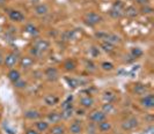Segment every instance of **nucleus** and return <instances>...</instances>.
I'll return each mask as SVG.
<instances>
[{
  "mask_svg": "<svg viewBox=\"0 0 154 134\" xmlns=\"http://www.w3.org/2000/svg\"><path fill=\"white\" fill-rule=\"evenodd\" d=\"M85 22L88 25H96L102 22V16L95 12H91V13H87L85 16Z\"/></svg>",
  "mask_w": 154,
  "mask_h": 134,
  "instance_id": "nucleus-1",
  "label": "nucleus"
},
{
  "mask_svg": "<svg viewBox=\"0 0 154 134\" xmlns=\"http://www.w3.org/2000/svg\"><path fill=\"white\" fill-rule=\"evenodd\" d=\"M88 119H89V121H92L94 124H99V123H101V121H103V120L107 119V115L103 113L101 110H95L89 113Z\"/></svg>",
  "mask_w": 154,
  "mask_h": 134,
  "instance_id": "nucleus-2",
  "label": "nucleus"
},
{
  "mask_svg": "<svg viewBox=\"0 0 154 134\" xmlns=\"http://www.w3.org/2000/svg\"><path fill=\"white\" fill-rule=\"evenodd\" d=\"M19 61V57L16 53L14 52H11V53H8L5 58H4V65L8 67V68H13L14 66H15L16 64Z\"/></svg>",
  "mask_w": 154,
  "mask_h": 134,
  "instance_id": "nucleus-3",
  "label": "nucleus"
},
{
  "mask_svg": "<svg viewBox=\"0 0 154 134\" xmlns=\"http://www.w3.org/2000/svg\"><path fill=\"white\" fill-rule=\"evenodd\" d=\"M138 119L136 118V117H130V118L126 119L122 124V130L125 131V132L131 131V130H133V128H136V127L138 126Z\"/></svg>",
  "mask_w": 154,
  "mask_h": 134,
  "instance_id": "nucleus-4",
  "label": "nucleus"
},
{
  "mask_svg": "<svg viewBox=\"0 0 154 134\" xmlns=\"http://www.w3.org/2000/svg\"><path fill=\"white\" fill-rule=\"evenodd\" d=\"M140 105L145 109H152L154 108V96L153 94H147L140 98Z\"/></svg>",
  "mask_w": 154,
  "mask_h": 134,
  "instance_id": "nucleus-5",
  "label": "nucleus"
},
{
  "mask_svg": "<svg viewBox=\"0 0 154 134\" xmlns=\"http://www.w3.org/2000/svg\"><path fill=\"white\" fill-rule=\"evenodd\" d=\"M82 31L81 29H73L64 34V40H77L81 37Z\"/></svg>",
  "mask_w": 154,
  "mask_h": 134,
  "instance_id": "nucleus-6",
  "label": "nucleus"
},
{
  "mask_svg": "<svg viewBox=\"0 0 154 134\" xmlns=\"http://www.w3.org/2000/svg\"><path fill=\"white\" fill-rule=\"evenodd\" d=\"M8 16L11 19V21L13 22H22L24 20V15L20 10H16V9H12L8 12Z\"/></svg>",
  "mask_w": 154,
  "mask_h": 134,
  "instance_id": "nucleus-7",
  "label": "nucleus"
},
{
  "mask_svg": "<svg viewBox=\"0 0 154 134\" xmlns=\"http://www.w3.org/2000/svg\"><path fill=\"white\" fill-rule=\"evenodd\" d=\"M34 46L36 47L39 52L42 53V52H44V51H48V50H49V47H50V43H49V40L39 38V40H37L36 42H35Z\"/></svg>",
  "mask_w": 154,
  "mask_h": 134,
  "instance_id": "nucleus-8",
  "label": "nucleus"
},
{
  "mask_svg": "<svg viewBox=\"0 0 154 134\" xmlns=\"http://www.w3.org/2000/svg\"><path fill=\"white\" fill-rule=\"evenodd\" d=\"M45 76L50 81H56L59 76V72L56 67H49L45 70Z\"/></svg>",
  "mask_w": 154,
  "mask_h": 134,
  "instance_id": "nucleus-9",
  "label": "nucleus"
},
{
  "mask_svg": "<svg viewBox=\"0 0 154 134\" xmlns=\"http://www.w3.org/2000/svg\"><path fill=\"white\" fill-rule=\"evenodd\" d=\"M71 134H81L82 133V126H81V121L79 120H74L69 128Z\"/></svg>",
  "mask_w": 154,
  "mask_h": 134,
  "instance_id": "nucleus-10",
  "label": "nucleus"
},
{
  "mask_svg": "<svg viewBox=\"0 0 154 134\" xmlns=\"http://www.w3.org/2000/svg\"><path fill=\"white\" fill-rule=\"evenodd\" d=\"M96 125H97V131H100V133H108L109 131L111 130V127H112L111 123L108 121L107 119L99 123V124H96Z\"/></svg>",
  "mask_w": 154,
  "mask_h": 134,
  "instance_id": "nucleus-11",
  "label": "nucleus"
},
{
  "mask_svg": "<svg viewBox=\"0 0 154 134\" xmlns=\"http://www.w3.org/2000/svg\"><path fill=\"white\" fill-rule=\"evenodd\" d=\"M24 118L28 119V120H37V119L41 117V113H39L37 110H34V109H30V110H27L24 112Z\"/></svg>",
  "mask_w": 154,
  "mask_h": 134,
  "instance_id": "nucleus-12",
  "label": "nucleus"
},
{
  "mask_svg": "<svg viewBox=\"0 0 154 134\" xmlns=\"http://www.w3.org/2000/svg\"><path fill=\"white\" fill-rule=\"evenodd\" d=\"M62 120V116L59 112L54 111V112H50L48 115V123H51V124H58L59 121Z\"/></svg>",
  "mask_w": 154,
  "mask_h": 134,
  "instance_id": "nucleus-13",
  "label": "nucleus"
},
{
  "mask_svg": "<svg viewBox=\"0 0 154 134\" xmlns=\"http://www.w3.org/2000/svg\"><path fill=\"white\" fill-rule=\"evenodd\" d=\"M7 78L11 82L14 83V82H16L19 79H21V73L17 71V70H15V68H11V71L8 72V74H7Z\"/></svg>",
  "mask_w": 154,
  "mask_h": 134,
  "instance_id": "nucleus-14",
  "label": "nucleus"
},
{
  "mask_svg": "<svg viewBox=\"0 0 154 134\" xmlns=\"http://www.w3.org/2000/svg\"><path fill=\"white\" fill-rule=\"evenodd\" d=\"M49 13V7L46 4H39L35 7V14L39 16L46 15Z\"/></svg>",
  "mask_w": 154,
  "mask_h": 134,
  "instance_id": "nucleus-15",
  "label": "nucleus"
},
{
  "mask_svg": "<svg viewBox=\"0 0 154 134\" xmlns=\"http://www.w3.org/2000/svg\"><path fill=\"white\" fill-rule=\"evenodd\" d=\"M58 102H59V98L56 95L49 94L44 97V103H45L46 105H49V106H54L56 104H58Z\"/></svg>",
  "mask_w": 154,
  "mask_h": 134,
  "instance_id": "nucleus-16",
  "label": "nucleus"
},
{
  "mask_svg": "<svg viewBox=\"0 0 154 134\" xmlns=\"http://www.w3.org/2000/svg\"><path fill=\"white\" fill-rule=\"evenodd\" d=\"M20 65L23 70H27V68H30L31 66L34 65V59L31 57H23L20 60Z\"/></svg>",
  "mask_w": 154,
  "mask_h": 134,
  "instance_id": "nucleus-17",
  "label": "nucleus"
},
{
  "mask_svg": "<svg viewBox=\"0 0 154 134\" xmlns=\"http://www.w3.org/2000/svg\"><path fill=\"white\" fill-rule=\"evenodd\" d=\"M73 115H74V109H73V106H69V108H66V109H63V111L60 112L62 119H64V120H69V119H71Z\"/></svg>",
  "mask_w": 154,
  "mask_h": 134,
  "instance_id": "nucleus-18",
  "label": "nucleus"
},
{
  "mask_svg": "<svg viewBox=\"0 0 154 134\" xmlns=\"http://www.w3.org/2000/svg\"><path fill=\"white\" fill-rule=\"evenodd\" d=\"M94 98H93L92 96H85V97H82L81 100H80V104L84 106V108H92L93 105H94Z\"/></svg>",
  "mask_w": 154,
  "mask_h": 134,
  "instance_id": "nucleus-19",
  "label": "nucleus"
},
{
  "mask_svg": "<svg viewBox=\"0 0 154 134\" xmlns=\"http://www.w3.org/2000/svg\"><path fill=\"white\" fill-rule=\"evenodd\" d=\"M35 127L38 132H45L49 130V123L46 120H37L35 123Z\"/></svg>",
  "mask_w": 154,
  "mask_h": 134,
  "instance_id": "nucleus-20",
  "label": "nucleus"
},
{
  "mask_svg": "<svg viewBox=\"0 0 154 134\" xmlns=\"http://www.w3.org/2000/svg\"><path fill=\"white\" fill-rule=\"evenodd\" d=\"M103 100L106 103H114L116 100V94L111 90H106L103 93Z\"/></svg>",
  "mask_w": 154,
  "mask_h": 134,
  "instance_id": "nucleus-21",
  "label": "nucleus"
},
{
  "mask_svg": "<svg viewBox=\"0 0 154 134\" xmlns=\"http://www.w3.org/2000/svg\"><path fill=\"white\" fill-rule=\"evenodd\" d=\"M66 128L64 125H59V124H54V126L50 128V134H65Z\"/></svg>",
  "mask_w": 154,
  "mask_h": 134,
  "instance_id": "nucleus-22",
  "label": "nucleus"
},
{
  "mask_svg": "<svg viewBox=\"0 0 154 134\" xmlns=\"http://www.w3.org/2000/svg\"><path fill=\"white\" fill-rule=\"evenodd\" d=\"M24 31L27 32V34H29L31 36H37L39 34L38 29H37V27L36 25H34L32 23H28L26 27H24Z\"/></svg>",
  "mask_w": 154,
  "mask_h": 134,
  "instance_id": "nucleus-23",
  "label": "nucleus"
},
{
  "mask_svg": "<svg viewBox=\"0 0 154 134\" xmlns=\"http://www.w3.org/2000/svg\"><path fill=\"white\" fill-rule=\"evenodd\" d=\"M124 13L126 16H129V17H136V16L138 15V9L134 7V6H129V7L124 8L123 10Z\"/></svg>",
  "mask_w": 154,
  "mask_h": 134,
  "instance_id": "nucleus-24",
  "label": "nucleus"
},
{
  "mask_svg": "<svg viewBox=\"0 0 154 134\" xmlns=\"http://www.w3.org/2000/svg\"><path fill=\"white\" fill-rule=\"evenodd\" d=\"M101 111H102L103 113H106V115L114 113V111H115V105H114V103H104V104L102 105Z\"/></svg>",
  "mask_w": 154,
  "mask_h": 134,
  "instance_id": "nucleus-25",
  "label": "nucleus"
},
{
  "mask_svg": "<svg viewBox=\"0 0 154 134\" xmlns=\"http://www.w3.org/2000/svg\"><path fill=\"white\" fill-rule=\"evenodd\" d=\"M104 40H107L109 43H111V44H117V43H121V37L119 36H117L116 34H107V36H106V38Z\"/></svg>",
  "mask_w": 154,
  "mask_h": 134,
  "instance_id": "nucleus-26",
  "label": "nucleus"
},
{
  "mask_svg": "<svg viewBox=\"0 0 154 134\" xmlns=\"http://www.w3.org/2000/svg\"><path fill=\"white\" fill-rule=\"evenodd\" d=\"M147 87L145 86V85H140V83H138V85H134V87H133V91L136 93L137 95H145L147 93Z\"/></svg>",
  "mask_w": 154,
  "mask_h": 134,
  "instance_id": "nucleus-27",
  "label": "nucleus"
},
{
  "mask_svg": "<svg viewBox=\"0 0 154 134\" xmlns=\"http://www.w3.org/2000/svg\"><path fill=\"white\" fill-rule=\"evenodd\" d=\"M109 15L111 16L112 19H121L123 16V10L122 9H118L116 7H112L109 10Z\"/></svg>",
  "mask_w": 154,
  "mask_h": 134,
  "instance_id": "nucleus-28",
  "label": "nucleus"
},
{
  "mask_svg": "<svg viewBox=\"0 0 154 134\" xmlns=\"http://www.w3.org/2000/svg\"><path fill=\"white\" fill-rule=\"evenodd\" d=\"M63 66H64V68L66 71H74L75 67H77V64L73 59H67L65 63L63 64Z\"/></svg>",
  "mask_w": 154,
  "mask_h": 134,
  "instance_id": "nucleus-29",
  "label": "nucleus"
},
{
  "mask_svg": "<svg viewBox=\"0 0 154 134\" xmlns=\"http://www.w3.org/2000/svg\"><path fill=\"white\" fill-rule=\"evenodd\" d=\"M100 46H101V49H103L106 52H112V51L115 50V45L111 44V43H109V42H107V40H102Z\"/></svg>",
  "mask_w": 154,
  "mask_h": 134,
  "instance_id": "nucleus-30",
  "label": "nucleus"
},
{
  "mask_svg": "<svg viewBox=\"0 0 154 134\" xmlns=\"http://www.w3.org/2000/svg\"><path fill=\"white\" fill-rule=\"evenodd\" d=\"M65 81L69 83V88H78L80 86V81L74 78H65Z\"/></svg>",
  "mask_w": 154,
  "mask_h": 134,
  "instance_id": "nucleus-31",
  "label": "nucleus"
},
{
  "mask_svg": "<svg viewBox=\"0 0 154 134\" xmlns=\"http://www.w3.org/2000/svg\"><path fill=\"white\" fill-rule=\"evenodd\" d=\"M143 55H144V52H143V50H141V49H139V47H133V49H131L132 58L137 59V58H140Z\"/></svg>",
  "mask_w": 154,
  "mask_h": 134,
  "instance_id": "nucleus-32",
  "label": "nucleus"
},
{
  "mask_svg": "<svg viewBox=\"0 0 154 134\" xmlns=\"http://www.w3.org/2000/svg\"><path fill=\"white\" fill-rule=\"evenodd\" d=\"M114 64L110 63V61H103V63L101 64V68L103 70V71H107V72H110L114 70Z\"/></svg>",
  "mask_w": 154,
  "mask_h": 134,
  "instance_id": "nucleus-33",
  "label": "nucleus"
},
{
  "mask_svg": "<svg viewBox=\"0 0 154 134\" xmlns=\"http://www.w3.org/2000/svg\"><path fill=\"white\" fill-rule=\"evenodd\" d=\"M89 55L92 58H96V57H99L100 55V50H99V47L96 46H92L89 49Z\"/></svg>",
  "mask_w": 154,
  "mask_h": 134,
  "instance_id": "nucleus-34",
  "label": "nucleus"
},
{
  "mask_svg": "<svg viewBox=\"0 0 154 134\" xmlns=\"http://www.w3.org/2000/svg\"><path fill=\"white\" fill-rule=\"evenodd\" d=\"M88 134H97V125L96 124H94V123H91L89 125H88V130H87Z\"/></svg>",
  "mask_w": 154,
  "mask_h": 134,
  "instance_id": "nucleus-35",
  "label": "nucleus"
},
{
  "mask_svg": "<svg viewBox=\"0 0 154 134\" xmlns=\"http://www.w3.org/2000/svg\"><path fill=\"white\" fill-rule=\"evenodd\" d=\"M14 86H15V88H19V89L26 88L27 87V81H24L22 79H19L16 82H14Z\"/></svg>",
  "mask_w": 154,
  "mask_h": 134,
  "instance_id": "nucleus-36",
  "label": "nucleus"
},
{
  "mask_svg": "<svg viewBox=\"0 0 154 134\" xmlns=\"http://www.w3.org/2000/svg\"><path fill=\"white\" fill-rule=\"evenodd\" d=\"M152 12H153V8L151 7V6H148V5H144L141 7V13L143 14H151Z\"/></svg>",
  "mask_w": 154,
  "mask_h": 134,
  "instance_id": "nucleus-37",
  "label": "nucleus"
},
{
  "mask_svg": "<svg viewBox=\"0 0 154 134\" xmlns=\"http://www.w3.org/2000/svg\"><path fill=\"white\" fill-rule=\"evenodd\" d=\"M86 68H87L88 71L94 72V71H95V68H96V67H95V64L93 63L92 60H88V61L86 63Z\"/></svg>",
  "mask_w": 154,
  "mask_h": 134,
  "instance_id": "nucleus-38",
  "label": "nucleus"
},
{
  "mask_svg": "<svg viewBox=\"0 0 154 134\" xmlns=\"http://www.w3.org/2000/svg\"><path fill=\"white\" fill-rule=\"evenodd\" d=\"M112 7H116V8H118V9L124 10V4L121 1V0H117V1H115V4H114V6H112Z\"/></svg>",
  "mask_w": 154,
  "mask_h": 134,
  "instance_id": "nucleus-39",
  "label": "nucleus"
},
{
  "mask_svg": "<svg viewBox=\"0 0 154 134\" xmlns=\"http://www.w3.org/2000/svg\"><path fill=\"white\" fill-rule=\"evenodd\" d=\"M30 53H31L32 55H34V57H37V55H41V52H39L38 50H37V49H36L35 46H32V47L30 49Z\"/></svg>",
  "mask_w": 154,
  "mask_h": 134,
  "instance_id": "nucleus-40",
  "label": "nucleus"
},
{
  "mask_svg": "<svg viewBox=\"0 0 154 134\" xmlns=\"http://www.w3.org/2000/svg\"><path fill=\"white\" fill-rule=\"evenodd\" d=\"M26 134H39V132L35 128H28L26 131Z\"/></svg>",
  "mask_w": 154,
  "mask_h": 134,
  "instance_id": "nucleus-41",
  "label": "nucleus"
},
{
  "mask_svg": "<svg viewBox=\"0 0 154 134\" xmlns=\"http://www.w3.org/2000/svg\"><path fill=\"white\" fill-rule=\"evenodd\" d=\"M137 4L139 5H141V6H144V5H148V2H149V0H134Z\"/></svg>",
  "mask_w": 154,
  "mask_h": 134,
  "instance_id": "nucleus-42",
  "label": "nucleus"
},
{
  "mask_svg": "<svg viewBox=\"0 0 154 134\" xmlns=\"http://www.w3.org/2000/svg\"><path fill=\"white\" fill-rule=\"evenodd\" d=\"M75 115H77V116H84L85 112H84V110H77L75 111Z\"/></svg>",
  "mask_w": 154,
  "mask_h": 134,
  "instance_id": "nucleus-43",
  "label": "nucleus"
},
{
  "mask_svg": "<svg viewBox=\"0 0 154 134\" xmlns=\"http://www.w3.org/2000/svg\"><path fill=\"white\" fill-rule=\"evenodd\" d=\"M4 58H5V57H4V55H2V53L0 52V66L4 64Z\"/></svg>",
  "mask_w": 154,
  "mask_h": 134,
  "instance_id": "nucleus-44",
  "label": "nucleus"
},
{
  "mask_svg": "<svg viewBox=\"0 0 154 134\" xmlns=\"http://www.w3.org/2000/svg\"><path fill=\"white\" fill-rule=\"evenodd\" d=\"M32 1H34V2H38L39 0H32Z\"/></svg>",
  "mask_w": 154,
  "mask_h": 134,
  "instance_id": "nucleus-45",
  "label": "nucleus"
},
{
  "mask_svg": "<svg viewBox=\"0 0 154 134\" xmlns=\"http://www.w3.org/2000/svg\"><path fill=\"white\" fill-rule=\"evenodd\" d=\"M4 1H5V0H0V4H1V2H4Z\"/></svg>",
  "mask_w": 154,
  "mask_h": 134,
  "instance_id": "nucleus-46",
  "label": "nucleus"
},
{
  "mask_svg": "<svg viewBox=\"0 0 154 134\" xmlns=\"http://www.w3.org/2000/svg\"><path fill=\"white\" fill-rule=\"evenodd\" d=\"M0 17H1V15H0Z\"/></svg>",
  "mask_w": 154,
  "mask_h": 134,
  "instance_id": "nucleus-47",
  "label": "nucleus"
},
{
  "mask_svg": "<svg viewBox=\"0 0 154 134\" xmlns=\"http://www.w3.org/2000/svg\"><path fill=\"white\" fill-rule=\"evenodd\" d=\"M0 116H1V115H0Z\"/></svg>",
  "mask_w": 154,
  "mask_h": 134,
  "instance_id": "nucleus-48",
  "label": "nucleus"
}]
</instances>
